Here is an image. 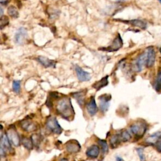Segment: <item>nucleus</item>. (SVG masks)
<instances>
[{"mask_svg":"<svg viewBox=\"0 0 161 161\" xmlns=\"http://www.w3.org/2000/svg\"><path fill=\"white\" fill-rule=\"evenodd\" d=\"M66 149L68 152L70 154H75L80 151L81 146L77 140H71L66 143Z\"/></svg>","mask_w":161,"mask_h":161,"instance_id":"nucleus-7","label":"nucleus"},{"mask_svg":"<svg viewBox=\"0 0 161 161\" xmlns=\"http://www.w3.org/2000/svg\"><path fill=\"white\" fill-rule=\"evenodd\" d=\"M27 37V31L23 27H20L17 30L15 36V40L17 44L22 45L24 44L26 39Z\"/></svg>","mask_w":161,"mask_h":161,"instance_id":"nucleus-6","label":"nucleus"},{"mask_svg":"<svg viewBox=\"0 0 161 161\" xmlns=\"http://www.w3.org/2000/svg\"><path fill=\"white\" fill-rule=\"evenodd\" d=\"M116 161H124V160L121 157H120L119 156H117L116 157Z\"/></svg>","mask_w":161,"mask_h":161,"instance_id":"nucleus-34","label":"nucleus"},{"mask_svg":"<svg viewBox=\"0 0 161 161\" xmlns=\"http://www.w3.org/2000/svg\"><path fill=\"white\" fill-rule=\"evenodd\" d=\"M37 60L40 62L43 66H44L46 68L51 67H54L56 65V62L54 61L50 60L47 57H45L43 56H39L37 57Z\"/></svg>","mask_w":161,"mask_h":161,"instance_id":"nucleus-15","label":"nucleus"},{"mask_svg":"<svg viewBox=\"0 0 161 161\" xmlns=\"http://www.w3.org/2000/svg\"><path fill=\"white\" fill-rule=\"evenodd\" d=\"M108 76H106L103 78L101 80L95 83L93 85V87H94L95 89H96L97 91H99L103 87L108 85Z\"/></svg>","mask_w":161,"mask_h":161,"instance_id":"nucleus-17","label":"nucleus"},{"mask_svg":"<svg viewBox=\"0 0 161 161\" xmlns=\"http://www.w3.org/2000/svg\"><path fill=\"white\" fill-rule=\"evenodd\" d=\"M122 45H123L122 39L120 37V35L118 34L117 35V37L115 39V40L112 42V45H110V47L106 48L104 49V51H108V52L117 51L122 47Z\"/></svg>","mask_w":161,"mask_h":161,"instance_id":"nucleus-11","label":"nucleus"},{"mask_svg":"<svg viewBox=\"0 0 161 161\" xmlns=\"http://www.w3.org/2000/svg\"><path fill=\"white\" fill-rule=\"evenodd\" d=\"M125 22L129 23L134 27H139L142 29H146L147 27V23L141 20H132L129 22Z\"/></svg>","mask_w":161,"mask_h":161,"instance_id":"nucleus-20","label":"nucleus"},{"mask_svg":"<svg viewBox=\"0 0 161 161\" xmlns=\"http://www.w3.org/2000/svg\"><path fill=\"white\" fill-rule=\"evenodd\" d=\"M32 140L33 142V144H35L36 146H38L39 144H40V143L41 142V137L40 135L38 134H34L32 136Z\"/></svg>","mask_w":161,"mask_h":161,"instance_id":"nucleus-28","label":"nucleus"},{"mask_svg":"<svg viewBox=\"0 0 161 161\" xmlns=\"http://www.w3.org/2000/svg\"><path fill=\"white\" fill-rule=\"evenodd\" d=\"M6 150L2 146H0V155L2 157H4L6 155Z\"/></svg>","mask_w":161,"mask_h":161,"instance_id":"nucleus-31","label":"nucleus"},{"mask_svg":"<svg viewBox=\"0 0 161 161\" xmlns=\"http://www.w3.org/2000/svg\"><path fill=\"white\" fill-rule=\"evenodd\" d=\"M0 22H1V28L3 29V27H6L9 23V19L7 16H2Z\"/></svg>","mask_w":161,"mask_h":161,"instance_id":"nucleus-29","label":"nucleus"},{"mask_svg":"<svg viewBox=\"0 0 161 161\" xmlns=\"http://www.w3.org/2000/svg\"><path fill=\"white\" fill-rule=\"evenodd\" d=\"M124 1H125V0H117V2H124Z\"/></svg>","mask_w":161,"mask_h":161,"instance_id":"nucleus-37","label":"nucleus"},{"mask_svg":"<svg viewBox=\"0 0 161 161\" xmlns=\"http://www.w3.org/2000/svg\"><path fill=\"white\" fill-rule=\"evenodd\" d=\"M86 95V93L84 91H82L73 93L72 95L77 100L79 104L82 106L84 104V100H85L84 98Z\"/></svg>","mask_w":161,"mask_h":161,"instance_id":"nucleus-18","label":"nucleus"},{"mask_svg":"<svg viewBox=\"0 0 161 161\" xmlns=\"http://www.w3.org/2000/svg\"><path fill=\"white\" fill-rule=\"evenodd\" d=\"M158 1L160 2V3L161 4V0H158Z\"/></svg>","mask_w":161,"mask_h":161,"instance_id":"nucleus-38","label":"nucleus"},{"mask_svg":"<svg viewBox=\"0 0 161 161\" xmlns=\"http://www.w3.org/2000/svg\"><path fill=\"white\" fill-rule=\"evenodd\" d=\"M155 89L158 92L161 91V71H159L157 74L155 83Z\"/></svg>","mask_w":161,"mask_h":161,"instance_id":"nucleus-26","label":"nucleus"},{"mask_svg":"<svg viewBox=\"0 0 161 161\" xmlns=\"http://www.w3.org/2000/svg\"><path fill=\"white\" fill-rule=\"evenodd\" d=\"M157 150L159 152H161V141H160L158 144H157Z\"/></svg>","mask_w":161,"mask_h":161,"instance_id":"nucleus-32","label":"nucleus"},{"mask_svg":"<svg viewBox=\"0 0 161 161\" xmlns=\"http://www.w3.org/2000/svg\"><path fill=\"white\" fill-rule=\"evenodd\" d=\"M7 136L11 144L15 146L18 147L20 144V138L18 132L14 129H10L7 132Z\"/></svg>","mask_w":161,"mask_h":161,"instance_id":"nucleus-5","label":"nucleus"},{"mask_svg":"<svg viewBox=\"0 0 161 161\" xmlns=\"http://www.w3.org/2000/svg\"><path fill=\"white\" fill-rule=\"evenodd\" d=\"M147 53V67H151L154 66L155 61V52L152 47H148L146 50Z\"/></svg>","mask_w":161,"mask_h":161,"instance_id":"nucleus-13","label":"nucleus"},{"mask_svg":"<svg viewBox=\"0 0 161 161\" xmlns=\"http://www.w3.org/2000/svg\"><path fill=\"white\" fill-rule=\"evenodd\" d=\"M21 127L26 132H34L38 129V125L33 121L29 120L28 118L21 121Z\"/></svg>","mask_w":161,"mask_h":161,"instance_id":"nucleus-8","label":"nucleus"},{"mask_svg":"<svg viewBox=\"0 0 161 161\" xmlns=\"http://www.w3.org/2000/svg\"><path fill=\"white\" fill-rule=\"evenodd\" d=\"M22 143L24 147H25L28 150H32L33 147V142L32 138H28L27 137H24L22 140Z\"/></svg>","mask_w":161,"mask_h":161,"instance_id":"nucleus-22","label":"nucleus"},{"mask_svg":"<svg viewBox=\"0 0 161 161\" xmlns=\"http://www.w3.org/2000/svg\"><path fill=\"white\" fill-rule=\"evenodd\" d=\"M160 139H161V132H158L150 135L146 139V142L148 144L154 145L156 143H157Z\"/></svg>","mask_w":161,"mask_h":161,"instance_id":"nucleus-16","label":"nucleus"},{"mask_svg":"<svg viewBox=\"0 0 161 161\" xmlns=\"http://www.w3.org/2000/svg\"><path fill=\"white\" fill-rule=\"evenodd\" d=\"M137 152L138 153V157L140 158V161H146V156L144 155V149L142 148H138L137 149Z\"/></svg>","mask_w":161,"mask_h":161,"instance_id":"nucleus-30","label":"nucleus"},{"mask_svg":"<svg viewBox=\"0 0 161 161\" xmlns=\"http://www.w3.org/2000/svg\"><path fill=\"white\" fill-rule=\"evenodd\" d=\"M147 51L146 50L144 53L137 59L134 64V69L137 72H140L142 70L143 67L145 65L147 64Z\"/></svg>","mask_w":161,"mask_h":161,"instance_id":"nucleus-4","label":"nucleus"},{"mask_svg":"<svg viewBox=\"0 0 161 161\" xmlns=\"http://www.w3.org/2000/svg\"><path fill=\"white\" fill-rule=\"evenodd\" d=\"M75 70H76V73L78 78L80 81H82V82L88 81L91 79L90 74L86 72V71L84 70L79 66H76L75 67Z\"/></svg>","mask_w":161,"mask_h":161,"instance_id":"nucleus-10","label":"nucleus"},{"mask_svg":"<svg viewBox=\"0 0 161 161\" xmlns=\"http://www.w3.org/2000/svg\"><path fill=\"white\" fill-rule=\"evenodd\" d=\"M58 113L64 119H70L74 115V111L71 104V100L69 98H64L60 100L57 104Z\"/></svg>","mask_w":161,"mask_h":161,"instance_id":"nucleus-1","label":"nucleus"},{"mask_svg":"<svg viewBox=\"0 0 161 161\" xmlns=\"http://www.w3.org/2000/svg\"><path fill=\"white\" fill-rule=\"evenodd\" d=\"M100 154V148L96 145H93L89 147L86 151V155L88 157L96 159Z\"/></svg>","mask_w":161,"mask_h":161,"instance_id":"nucleus-14","label":"nucleus"},{"mask_svg":"<svg viewBox=\"0 0 161 161\" xmlns=\"http://www.w3.org/2000/svg\"><path fill=\"white\" fill-rule=\"evenodd\" d=\"M120 138H121V140L125 142H128L129 141L131 138L132 136L130 135V133L127 131V130H124L120 134Z\"/></svg>","mask_w":161,"mask_h":161,"instance_id":"nucleus-25","label":"nucleus"},{"mask_svg":"<svg viewBox=\"0 0 161 161\" xmlns=\"http://www.w3.org/2000/svg\"><path fill=\"white\" fill-rule=\"evenodd\" d=\"M147 130V127L145 123H135L131 125L130 131L136 137L140 138L144 135Z\"/></svg>","mask_w":161,"mask_h":161,"instance_id":"nucleus-3","label":"nucleus"},{"mask_svg":"<svg viewBox=\"0 0 161 161\" xmlns=\"http://www.w3.org/2000/svg\"><path fill=\"white\" fill-rule=\"evenodd\" d=\"M1 146L3 147L6 150H11V142L7 136V135H2L1 137Z\"/></svg>","mask_w":161,"mask_h":161,"instance_id":"nucleus-19","label":"nucleus"},{"mask_svg":"<svg viewBox=\"0 0 161 161\" xmlns=\"http://www.w3.org/2000/svg\"><path fill=\"white\" fill-rule=\"evenodd\" d=\"M86 110L89 115L94 116L98 112V106L94 96H92L86 104Z\"/></svg>","mask_w":161,"mask_h":161,"instance_id":"nucleus-12","label":"nucleus"},{"mask_svg":"<svg viewBox=\"0 0 161 161\" xmlns=\"http://www.w3.org/2000/svg\"><path fill=\"white\" fill-rule=\"evenodd\" d=\"M160 52H161V48H160Z\"/></svg>","mask_w":161,"mask_h":161,"instance_id":"nucleus-39","label":"nucleus"},{"mask_svg":"<svg viewBox=\"0 0 161 161\" xmlns=\"http://www.w3.org/2000/svg\"><path fill=\"white\" fill-rule=\"evenodd\" d=\"M121 138H120V134H116L113 135L110 140V145L112 146V148H115L117 147L121 142Z\"/></svg>","mask_w":161,"mask_h":161,"instance_id":"nucleus-21","label":"nucleus"},{"mask_svg":"<svg viewBox=\"0 0 161 161\" xmlns=\"http://www.w3.org/2000/svg\"><path fill=\"white\" fill-rule=\"evenodd\" d=\"M100 100V109L103 112H105L108 110L110 106V101L112 100L111 95L104 94L99 97Z\"/></svg>","mask_w":161,"mask_h":161,"instance_id":"nucleus-9","label":"nucleus"},{"mask_svg":"<svg viewBox=\"0 0 161 161\" xmlns=\"http://www.w3.org/2000/svg\"><path fill=\"white\" fill-rule=\"evenodd\" d=\"M0 10H1V16H3V8L1 7V8H0Z\"/></svg>","mask_w":161,"mask_h":161,"instance_id":"nucleus-35","label":"nucleus"},{"mask_svg":"<svg viewBox=\"0 0 161 161\" xmlns=\"http://www.w3.org/2000/svg\"><path fill=\"white\" fill-rule=\"evenodd\" d=\"M8 13L10 16L13 18H17L19 17V11H18L16 8L14 6H10L8 8Z\"/></svg>","mask_w":161,"mask_h":161,"instance_id":"nucleus-24","label":"nucleus"},{"mask_svg":"<svg viewBox=\"0 0 161 161\" xmlns=\"http://www.w3.org/2000/svg\"><path fill=\"white\" fill-rule=\"evenodd\" d=\"M8 2V0H0V3L2 5H6Z\"/></svg>","mask_w":161,"mask_h":161,"instance_id":"nucleus-33","label":"nucleus"},{"mask_svg":"<svg viewBox=\"0 0 161 161\" xmlns=\"http://www.w3.org/2000/svg\"><path fill=\"white\" fill-rule=\"evenodd\" d=\"M98 142L101 147V150L103 154H106L108 152V146L107 144V142L106 140L98 139Z\"/></svg>","mask_w":161,"mask_h":161,"instance_id":"nucleus-23","label":"nucleus"},{"mask_svg":"<svg viewBox=\"0 0 161 161\" xmlns=\"http://www.w3.org/2000/svg\"><path fill=\"white\" fill-rule=\"evenodd\" d=\"M46 127L53 133L61 134L62 132V127L55 117H50L47 119L46 121Z\"/></svg>","mask_w":161,"mask_h":161,"instance_id":"nucleus-2","label":"nucleus"},{"mask_svg":"<svg viewBox=\"0 0 161 161\" xmlns=\"http://www.w3.org/2000/svg\"><path fill=\"white\" fill-rule=\"evenodd\" d=\"M61 161H68V160L67 159H65V158H63L61 160Z\"/></svg>","mask_w":161,"mask_h":161,"instance_id":"nucleus-36","label":"nucleus"},{"mask_svg":"<svg viewBox=\"0 0 161 161\" xmlns=\"http://www.w3.org/2000/svg\"><path fill=\"white\" fill-rule=\"evenodd\" d=\"M13 90L16 93H19L20 91V81H14L13 82Z\"/></svg>","mask_w":161,"mask_h":161,"instance_id":"nucleus-27","label":"nucleus"}]
</instances>
